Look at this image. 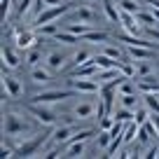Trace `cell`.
<instances>
[{
	"label": "cell",
	"mask_w": 159,
	"mask_h": 159,
	"mask_svg": "<svg viewBox=\"0 0 159 159\" xmlns=\"http://www.w3.org/2000/svg\"><path fill=\"white\" fill-rule=\"evenodd\" d=\"M108 38L110 35L105 33V30H89V33H84L82 35V42H108Z\"/></svg>",
	"instance_id": "obj_21"
},
{
	"label": "cell",
	"mask_w": 159,
	"mask_h": 159,
	"mask_svg": "<svg viewBox=\"0 0 159 159\" xmlns=\"http://www.w3.org/2000/svg\"><path fill=\"white\" fill-rule=\"evenodd\" d=\"M140 63V61H138ZM145 75H150V66L148 63H140L138 66V77H145Z\"/></svg>",
	"instance_id": "obj_37"
},
{
	"label": "cell",
	"mask_w": 159,
	"mask_h": 159,
	"mask_svg": "<svg viewBox=\"0 0 159 159\" xmlns=\"http://www.w3.org/2000/svg\"><path fill=\"white\" fill-rule=\"evenodd\" d=\"M66 30H70V33H75V35H82L84 33H89V30H94V24H87V21H80V24H68V28Z\"/></svg>",
	"instance_id": "obj_26"
},
{
	"label": "cell",
	"mask_w": 159,
	"mask_h": 159,
	"mask_svg": "<svg viewBox=\"0 0 159 159\" xmlns=\"http://www.w3.org/2000/svg\"><path fill=\"white\" fill-rule=\"evenodd\" d=\"M63 157H84V140H70V143H66Z\"/></svg>",
	"instance_id": "obj_17"
},
{
	"label": "cell",
	"mask_w": 159,
	"mask_h": 159,
	"mask_svg": "<svg viewBox=\"0 0 159 159\" xmlns=\"http://www.w3.org/2000/svg\"><path fill=\"white\" fill-rule=\"evenodd\" d=\"M73 10H75L73 2H61V5H54V7H45V10L33 19V28L35 26H42V24H52V21L61 19L63 14H68V12H73Z\"/></svg>",
	"instance_id": "obj_5"
},
{
	"label": "cell",
	"mask_w": 159,
	"mask_h": 159,
	"mask_svg": "<svg viewBox=\"0 0 159 159\" xmlns=\"http://www.w3.org/2000/svg\"><path fill=\"white\" fill-rule=\"evenodd\" d=\"M103 10H105V16H108L112 24H119V14H122V10L115 7L112 0H103Z\"/></svg>",
	"instance_id": "obj_22"
},
{
	"label": "cell",
	"mask_w": 159,
	"mask_h": 159,
	"mask_svg": "<svg viewBox=\"0 0 159 159\" xmlns=\"http://www.w3.org/2000/svg\"><path fill=\"white\" fill-rule=\"evenodd\" d=\"M112 126H115V117H112V115H105V117H101V126H98V129L110 131Z\"/></svg>",
	"instance_id": "obj_34"
},
{
	"label": "cell",
	"mask_w": 159,
	"mask_h": 159,
	"mask_svg": "<svg viewBox=\"0 0 159 159\" xmlns=\"http://www.w3.org/2000/svg\"><path fill=\"white\" fill-rule=\"evenodd\" d=\"M145 105H148V110L150 112H154V115H159V94H145Z\"/></svg>",
	"instance_id": "obj_28"
},
{
	"label": "cell",
	"mask_w": 159,
	"mask_h": 159,
	"mask_svg": "<svg viewBox=\"0 0 159 159\" xmlns=\"http://www.w3.org/2000/svg\"><path fill=\"white\" fill-rule=\"evenodd\" d=\"M75 16H77L80 21H87V24H94L96 21V12L91 10V7H77V10H75Z\"/></svg>",
	"instance_id": "obj_25"
},
{
	"label": "cell",
	"mask_w": 159,
	"mask_h": 159,
	"mask_svg": "<svg viewBox=\"0 0 159 159\" xmlns=\"http://www.w3.org/2000/svg\"><path fill=\"white\" fill-rule=\"evenodd\" d=\"M68 84L73 87L75 91H82V94H101V82L94 77H70Z\"/></svg>",
	"instance_id": "obj_7"
},
{
	"label": "cell",
	"mask_w": 159,
	"mask_h": 159,
	"mask_svg": "<svg viewBox=\"0 0 159 159\" xmlns=\"http://www.w3.org/2000/svg\"><path fill=\"white\" fill-rule=\"evenodd\" d=\"M112 143V136H110V131H103L98 129V138H96V148H105L108 150V145Z\"/></svg>",
	"instance_id": "obj_30"
},
{
	"label": "cell",
	"mask_w": 159,
	"mask_h": 159,
	"mask_svg": "<svg viewBox=\"0 0 159 159\" xmlns=\"http://www.w3.org/2000/svg\"><path fill=\"white\" fill-rule=\"evenodd\" d=\"M112 117L117 119V122H134L136 112H134V110H129V108H122V105H119L117 110H112Z\"/></svg>",
	"instance_id": "obj_24"
},
{
	"label": "cell",
	"mask_w": 159,
	"mask_h": 159,
	"mask_svg": "<svg viewBox=\"0 0 159 159\" xmlns=\"http://www.w3.org/2000/svg\"><path fill=\"white\" fill-rule=\"evenodd\" d=\"M119 10L131 12V14H138V12H140V5L136 2V0H119Z\"/></svg>",
	"instance_id": "obj_31"
},
{
	"label": "cell",
	"mask_w": 159,
	"mask_h": 159,
	"mask_svg": "<svg viewBox=\"0 0 159 159\" xmlns=\"http://www.w3.org/2000/svg\"><path fill=\"white\" fill-rule=\"evenodd\" d=\"M94 112H98V105L96 103H89V101H87V103H77L73 108V115L77 119H87V117H91V115Z\"/></svg>",
	"instance_id": "obj_15"
},
{
	"label": "cell",
	"mask_w": 159,
	"mask_h": 159,
	"mask_svg": "<svg viewBox=\"0 0 159 159\" xmlns=\"http://www.w3.org/2000/svg\"><path fill=\"white\" fill-rule=\"evenodd\" d=\"M24 61H26V66H28V68H35V66H40L42 61H45V54H42L38 47H30V49L26 52Z\"/></svg>",
	"instance_id": "obj_18"
},
{
	"label": "cell",
	"mask_w": 159,
	"mask_h": 159,
	"mask_svg": "<svg viewBox=\"0 0 159 159\" xmlns=\"http://www.w3.org/2000/svg\"><path fill=\"white\" fill-rule=\"evenodd\" d=\"M30 80H33V84H47L52 80V70L47 68H40V66H35V68H30Z\"/></svg>",
	"instance_id": "obj_16"
},
{
	"label": "cell",
	"mask_w": 159,
	"mask_h": 159,
	"mask_svg": "<svg viewBox=\"0 0 159 159\" xmlns=\"http://www.w3.org/2000/svg\"><path fill=\"white\" fill-rule=\"evenodd\" d=\"M138 129H140V124L138 122H126V129H124V136H122V143L124 145H129L131 140L138 136Z\"/></svg>",
	"instance_id": "obj_23"
},
{
	"label": "cell",
	"mask_w": 159,
	"mask_h": 159,
	"mask_svg": "<svg viewBox=\"0 0 159 159\" xmlns=\"http://www.w3.org/2000/svg\"><path fill=\"white\" fill-rule=\"evenodd\" d=\"M136 87L140 94H159V80L154 75H145V77H136Z\"/></svg>",
	"instance_id": "obj_13"
},
{
	"label": "cell",
	"mask_w": 159,
	"mask_h": 159,
	"mask_svg": "<svg viewBox=\"0 0 159 159\" xmlns=\"http://www.w3.org/2000/svg\"><path fill=\"white\" fill-rule=\"evenodd\" d=\"M21 66V59H19V54H16L12 47H7V45H2V75H7L10 70H14V68H19Z\"/></svg>",
	"instance_id": "obj_12"
},
{
	"label": "cell",
	"mask_w": 159,
	"mask_h": 159,
	"mask_svg": "<svg viewBox=\"0 0 159 159\" xmlns=\"http://www.w3.org/2000/svg\"><path fill=\"white\" fill-rule=\"evenodd\" d=\"M150 115H152V112L148 110V105H145V108H138V110H136V119H134V122H138V124H145V122L150 119Z\"/></svg>",
	"instance_id": "obj_32"
},
{
	"label": "cell",
	"mask_w": 159,
	"mask_h": 159,
	"mask_svg": "<svg viewBox=\"0 0 159 159\" xmlns=\"http://www.w3.org/2000/svg\"><path fill=\"white\" fill-rule=\"evenodd\" d=\"M119 105L129 108V110H136L138 108V98H136V94H124V96H119Z\"/></svg>",
	"instance_id": "obj_29"
},
{
	"label": "cell",
	"mask_w": 159,
	"mask_h": 159,
	"mask_svg": "<svg viewBox=\"0 0 159 159\" xmlns=\"http://www.w3.org/2000/svg\"><path fill=\"white\" fill-rule=\"evenodd\" d=\"M56 42H63V45H77V42H82V38L75 33H70V30H59V33L54 35Z\"/></svg>",
	"instance_id": "obj_20"
},
{
	"label": "cell",
	"mask_w": 159,
	"mask_h": 159,
	"mask_svg": "<svg viewBox=\"0 0 159 159\" xmlns=\"http://www.w3.org/2000/svg\"><path fill=\"white\" fill-rule=\"evenodd\" d=\"M94 61L98 63V68H101V70L119 68V61H117V59H112V56H108V54H103V52H101V54H96V56H94Z\"/></svg>",
	"instance_id": "obj_19"
},
{
	"label": "cell",
	"mask_w": 159,
	"mask_h": 159,
	"mask_svg": "<svg viewBox=\"0 0 159 159\" xmlns=\"http://www.w3.org/2000/svg\"><path fill=\"white\" fill-rule=\"evenodd\" d=\"M77 129H80V122H77V124H61L59 129H54V138H52V143H54V145H66L75 134H77Z\"/></svg>",
	"instance_id": "obj_10"
},
{
	"label": "cell",
	"mask_w": 159,
	"mask_h": 159,
	"mask_svg": "<svg viewBox=\"0 0 159 159\" xmlns=\"http://www.w3.org/2000/svg\"><path fill=\"white\" fill-rule=\"evenodd\" d=\"M103 54H108V56L119 61V47H103Z\"/></svg>",
	"instance_id": "obj_35"
},
{
	"label": "cell",
	"mask_w": 159,
	"mask_h": 159,
	"mask_svg": "<svg viewBox=\"0 0 159 159\" xmlns=\"http://www.w3.org/2000/svg\"><path fill=\"white\" fill-rule=\"evenodd\" d=\"M52 134H54V131L47 126V131H42V134H35V138H30V140H26V138H24V143L16 145L14 157H35V154L42 150V143H45V140L49 138Z\"/></svg>",
	"instance_id": "obj_3"
},
{
	"label": "cell",
	"mask_w": 159,
	"mask_h": 159,
	"mask_svg": "<svg viewBox=\"0 0 159 159\" xmlns=\"http://www.w3.org/2000/svg\"><path fill=\"white\" fill-rule=\"evenodd\" d=\"M150 117H152V122H154V126H157V131H159V115H154V112H152V115H150Z\"/></svg>",
	"instance_id": "obj_40"
},
{
	"label": "cell",
	"mask_w": 159,
	"mask_h": 159,
	"mask_svg": "<svg viewBox=\"0 0 159 159\" xmlns=\"http://www.w3.org/2000/svg\"><path fill=\"white\" fill-rule=\"evenodd\" d=\"M119 24H122V28H124V33L140 35V21H138V16H136V14L122 10V14H119Z\"/></svg>",
	"instance_id": "obj_11"
},
{
	"label": "cell",
	"mask_w": 159,
	"mask_h": 159,
	"mask_svg": "<svg viewBox=\"0 0 159 159\" xmlns=\"http://www.w3.org/2000/svg\"><path fill=\"white\" fill-rule=\"evenodd\" d=\"M66 59H68V54H66L63 49H49L45 54V66L52 73H61V70L66 68Z\"/></svg>",
	"instance_id": "obj_8"
},
{
	"label": "cell",
	"mask_w": 159,
	"mask_h": 159,
	"mask_svg": "<svg viewBox=\"0 0 159 159\" xmlns=\"http://www.w3.org/2000/svg\"><path fill=\"white\" fill-rule=\"evenodd\" d=\"M12 42H14V47L19 52H28L30 47H35V42H40L38 38V30H14V38H12Z\"/></svg>",
	"instance_id": "obj_6"
},
{
	"label": "cell",
	"mask_w": 159,
	"mask_h": 159,
	"mask_svg": "<svg viewBox=\"0 0 159 159\" xmlns=\"http://www.w3.org/2000/svg\"><path fill=\"white\" fill-rule=\"evenodd\" d=\"M148 140H150V134H148V129L140 124V129H138V143H148Z\"/></svg>",
	"instance_id": "obj_36"
},
{
	"label": "cell",
	"mask_w": 159,
	"mask_h": 159,
	"mask_svg": "<svg viewBox=\"0 0 159 159\" xmlns=\"http://www.w3.org/2000/svg\"><path fill=\"white\" fill-rule=\"evenodd\" d=\"M35 122H38V119H35ZM35 122H28V119L19 117L16 112H5V119H2V136H7L10 140H14L16 136L33 134ZM26 138H28V136H26Z\"/></svg>",
	"instance_id": "obj_1"
},
{
	"label": "cell",
	"mask_w": 159,
	"mask_h": 159,
	"mask_svg": "<svg viewBox=\"0 0 159 159\" xmlns=\"http://www.w3.org/2000/svg\"><path fill=\"white\" fill-rule=\"evenodd\" d=\"M59 26H61V21L59 24H42V26H35V30H38V35H47V38H54L56 33H59Z\"/></svg>",
	"instance_id": "obj_27"
},
{
	"label": "cell",
	"mask_w": 159,
	"mask_h": 159,
	"mask_svg": "<svg viewBox=\"0 0 159 159\" xmlns=\"http://www.w3.org/2000/svg\"><path fill=\"white\" fill-rule=\"evenodd\" d=\"M63 0H45V7H54V5H61Z\"/></svg>",
	"instance_id": "obj_39"
},
{
	"label": "cell",
	"mask_w": 159,
	"mask_h": 159,
	"mask_svg": "<svg viewBox=\"0 0 159 159\" xmlns=\"http://www.w3.org/2000/svg\"><path fill=\"white\" fill-rule=\"evenodd\" d=\"M26 110L33 119H38V124L42 126H54L61 119V115L54 108H49V103H26Z\"/></svg>",
	"instance_id": "obj_2"
},
{
	"label": "cell",
	"mask_w": 159,
	"mask_h": 159,
	"mask_svg": "<svg viewBox=\"0 0 159 159\" xmlns=\"http://www.w3.org/2000/svg\"><path fill=\"white\" fill-rule=\"evenodd\" d=\"M126 52H129V59L136 61V63L154 56V49H150V47H140V45H126Z\"/></svg>",
	"instance_id": "obj_14"
},
{
	"label": "cell",
	"mask_w": 159,
	"mask_h": 159,
	"mask_svg": "<svg viewBox=\"0 0 159 159\" xmlns=\"http://www.w3.org/2000/svg\"><path fill=\"white\" fill-rule=\"evenodd\" d=\"M145 35H148V38H152V40H157V42H159V28H148V30H145Z\"/></svg>",
	"instance_id": "obj_38"
},
{
	"label": "cell",
	"mask_w": 159,
	"mask_h": 159,
	"mask_svg": "<svg viewBox=\"0 0 159 159\" xmlns=\"http://www.w3.org/2000/svg\"><path fill=\"white\" fill-rule=\"evenodd\" d=\"M77 96V91L70 87V89H49V91H40L33 98H28V103H63V101H70Z\"/></svg>",
	"instance_id": "obj_4"
},
{
	"label": "cell",
	"mask_w": 159,
	"mask_h": 159,
	"mask_svg": "<svg viewBox=\"0 0 159 159\" xmlns=\"http://www.w3.org/2000/svg\"><path fill=\"white\" fill-rule=\"evenodd\" d=\"M24 94V87L16 77L12 75H2V98H19Z\"/></svg>",
	"instance_id": "obj_9"
},
{
	"label": "cell",
	"mask_w": 159,
	"mask_h": 159,
	"mask_svg": "<svg viewBox=\"0 0 159 159\" xmlns=\"http://www.w3.org/2000/svg\"><path fill=\"white\" fill-rule=\"evenodd\" d=\"M119 70H122V75H126V77H136V68L131 63H126V61H119Z\"/></svg>",
	"instance_id": "obj_33"
}]
</instances>
